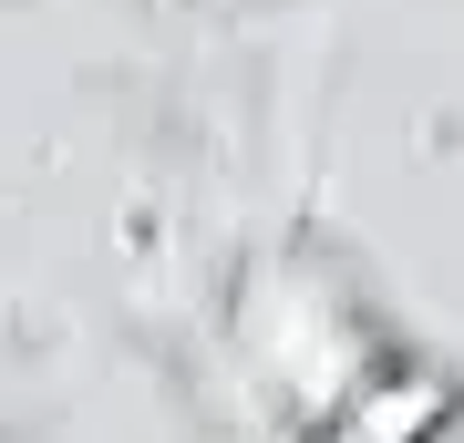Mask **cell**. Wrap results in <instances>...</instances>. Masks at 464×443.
Instances as JSON below:
<instances>
[{
  "instance_id": "6da1fadb",
  "label": "cell",
  "mask_w": 464,
  "mask_h": 443,
  "mask_svg": "<svg viewBox=\"0 0 464 443\" xmlns=\"http://www.w3.org/2000/svg\"><path fill=\"white\" fill-rule=\"evenodd\" d=\"M444 412H454V392H444V381L402 371V381H382V392H362V412H351V443H423Z\"/></svg>"
}]
</instances>
